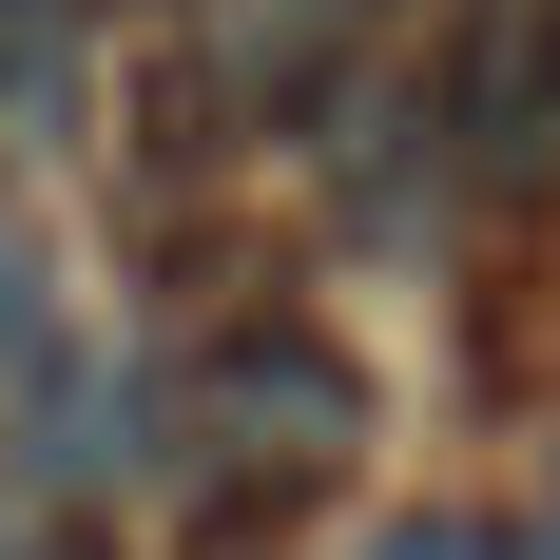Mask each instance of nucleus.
<instances>
[{"instance_id":"obj_2","label":"nucleus","mask_w":560,"mask_h":560,"mask_svg":"<svg viewBox=\"0 0 560 560\" xmlns=\"http://www.w3.org/2000/svg\"><path fill=\"white\" fill-rule=\"evenodd\" d=\"M0 560H97V541H78V522H0Z\"/></svg>"},{"instance_id":"obj_4","label":"nucleus","mask_w":560,"mask_h":560,"mask_svg":"<svg viewBox=\"0 0 560 560\" xmlns=\"http://www.w3.org/2000/svg\"><path fill=\"white\" fill-rule=\"evenodd\" d=\"M20 329H39V290H20V252H0V348H20Z\"/></svg>"},{"instance_id":"obj_3","label":"nucleus","mask_w":560,"mask_h":560,"mask_svg":"<svg viewBox=\"0 0 560 560\" xmlns=\"http://www.w3.org/2000/svg\"><path fill=\"white\" fill-rule=\"evenodd\" d=\"M387 560H483V541H464V522H406V541H387Z\"/></svg>"},{"instance_id":"obj_1","label":"nucleus","mask_w":560,"mask_h":560,"mask_svg":"<svg viewBox=\"0 0 560 560\" xmlns=\"http://www.w3.org/2000/svg\"><path fill=\"white\" fill-rule=\"evenodd\" d=\"M194 425H213V445H252V464H329L348 425H368V387H348L329 348H213V368H194Z\"/></svg>"}]
</instances>
